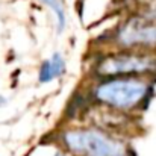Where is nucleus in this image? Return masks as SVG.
I'll use <instances>...</instances> for the list:
<instances>
[{
  "label": "nucleus",
  "mask_w": 156,
  "mask_h": 156,
  "mask_svg": "<svg viewBox=\"0 0 156 156\" xmlns=\"http://www.w3.org/2000/svg\"><path fill=\"white\" fill-rule=\"evenodd\" d=\"M155 79L149 77H106L91 87V99L111 111L130 114L144 109L153 94Z\"/></svg>",
  "instance_id": "nucleus-1"
},
{
  "label": "nucleus",
  "mask_w": 156,
  "mask_h": 156,
  "mask_svg": "<svg viewBox=\"0 0 156 156\" xmlns=\"http://www.w3.org/2000/svg\"><path fill=\"white\" fill-rule=\"evenodd\" d=\"M59 144L70 156H133L123 138L99 126L65 127Z\"/></svg>",
  "instance_id": "nucleus-2"
},
{
  "label": "nucleus",
  "mask_w": 156,
  "mask_h": 156,
  "mask_svg": "<svg viewBox=\"0 0 156 156\" xmlns=\"http://www.w3.org/2000/svg\"><path fill=\"white\" fill-rule=\"evenodd\" d=\"M97 79L106 77H149L156 79V52L111 50L99 56L93 65Z\"/></svg>",
  "instance_id": "nucleus-3"
},
{
  "label": "nucleus",
  "mask_w": 156,
  "mask_h": 156,
  "mask_svg": "<svg viewBox=\"0 0 156 156\" xmlns=\"http://www.w3.org/2000/svg\"><path fill=\"white\" fill-rule=\"evenodd\" d=\"M109 44L115 50L156 52V18L130 14L111 32Z\"/></svg>",
  "instance_id": "nucleus-4"
},
{
  "label": "nucleus",
  "mask_w": 156,
  "mask_h": 156,
  "mask_svg": "<svg viewBox=\"0 0 156 156\" xmlns=\"http://www.w3.org/2000/svg\"><path fill=\"white\" fill-rule=\"evenodd\" d=\"M67 70V61L64 55L59 52L52 53L46 58L40 68H38V82L40 83H50L53 80L59 79Z\"/></svg>",
  "instance_id": "nucleus-5"
},
{
  "label": "nucleus",
  "mask_w": 156,
  "mask_h": 156,
  "mask_svg": "<svg viewBox=\"0 0 156 156\" xmlns=\"http://www.w3.org/2000/svg\"><path fill=\"white\" fill-rule=\"evenodd\" d=\"M40 2H41V5H44L53 14L56 34L61 35V34L65 30V27H67V9H65V2H64V0H40Z\"/></svg>",
  "instance_id": "nucleus-6"
},
{
  "label": "nucleus",
  "mask_w": 156,
  "mask_h": 156,
  "mask_svg": "<svg viewBox=\"0 0 156 156\" xmlns=\"http://www.w3.org/2000/svg\"><path fill=\"white\" fill-rule=\"evenodd\" d=\"M52 156H70L64 149H56L55 152H53V155Z\"/></svg>",
  "instance_id": "nucleus-7"
},
{
  "label": "nucleus",
  "mask_w": 156,
  "mask_h": 156,
  "mask_svg": "<svg viewBox=\"0 0 156 156\" xmlns=\"http://www.w3.org/2000/svg\"><path fill=\"white\" fill-rule=\"evenodd\" d=\"M123 3H138V2H141V0H121Z\"/></svg>",
  "instance_id": "nucleus-8"
}]
</instances>
